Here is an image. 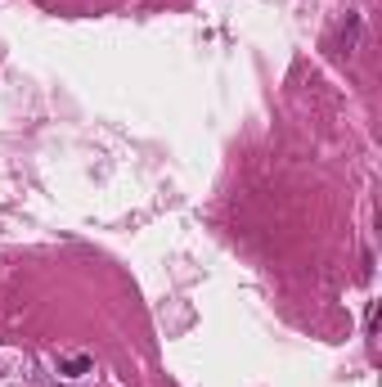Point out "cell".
<instances>
[{
    "label": "cell",
    "instance_id": "7a4b0ae2",
    "mask_svg": "<svg viewBox=\"0 0 382 387\" xmlns=\"http://www.w3.org/2000/svg\"><path fill=\"white\" fill-rule=\"evenodd\" d=\"M356 41H360V14H347V27H342V45H347V50H356Z\"/></svg>",
    "mask_w": 382,
    "mask_h": 387
},
{
    "label": "cell",
    "instance_id": "6da1fadb",
    "mask_svg": "<svg viewBox=\"0 0 382 387\" xmlns=\"http://www.w3.org/2000/svg\"><path fill=\"white\" fill-rule=\"evenodd\" d=\"M94 370V361L85 352H76V356H59V374H68V379H85V374Z\"/></svg>",
    "mask_w": 382,
    "mask_h": 387
}]
</instances>
